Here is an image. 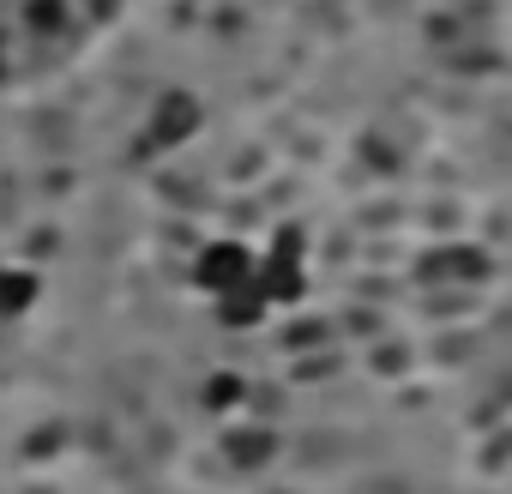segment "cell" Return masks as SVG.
Returning <instances> with one entry per match:
<instances>
[{
	"mask_svg": "<svg viewBox=\"0 0 512 494\" xmlns=\"http://www.w3.org/2000/svg\"><path fill=\"white\" fill-rule=\"evenodd\" d=\"M253 284L266 290L272 308L302 302V290H308V266H302V235H296V229H278V235H272V247H266L260 260H253Z\"/></svg>",
	"mask_w": 512,
	"mask_h": 494,
	"instance_id": "6da1fadb",
	"label": "cell"
},
{
	"mask_svg": "<svg viewBox=\"0 0 512 494\" xmlns=\"http://www.w3.org/2000/svg\"><path fill=\"white\" fill-rule=\"evenodd\" d=\"M253 247L247 241H205L199 247V260H193V284L217 302V296H229V290H241L247 278H253Z\"/></svg>",
	"mask_w": 512,
	"mask_h": 494,
	"instance_id": "7a4b0ae2",
	"label": "cell"
},
{
	"mask_svg": "<svg viewBox=\"0 0 512 494\" xmlns=\"http://www.w3.org/2000/svg\"><path fill=\"white\" fill-rule=\"evenodd\" d=\"M193 133H199V103H193L187 91H169V97L157 103L151 127H145V145H151V151H169V145H181V139H193Z\"/></svg>",
	"mask_w": 512,
	"mask_h": 494,
	"instance_id": "3957f363",
	"label": "cell"
},
{
	"mask_svg": "<svg viewBox=\"0 0 512 494\" xmlns=\"http://www.w3.org/2000/svg\"><path fill=\"white\" fill-rule=\"evenodd\" d=\"M272 314V302H266V290L260 284H241V290H229V296H217V326H229V332H241V326H260Z\"/></svg>",
	"mask_w": 512,
	"mask_h": 494,
	"instance_id": "277c9868",
	"label": "cell"
},
{
	"mask_svg": "<svg viewBox=\"0 0 512 494\" xmlns=\"http://www.w3.org/2000/svg\"><path fill=\"white\" fill-rule=\"evenodd\" d=\"M37 296H43L37 272H25V266H7V272H0V320L31 314V308H37Z\"/></svg>",
	"mask_w": 512,
	"mask_h": 494,
	"instance_id": "5b68a950",
	"label": "cell"
},
{
	"mask_svg": "<svg viewBox=\"0 0 512 494\" xmlns=\"http://www.w3.org/2000/svg\"><path fill=\"white\" fill-rule=\"evenodd\" d=\"M199 398H205V410H217V416H229L235 404H247V380H241V374H211Z\"/></svg>",
	"mask_w": 512,
	"mask_h": 494,
	"instance_id": "8992f818",
	"label": "cell"
}]
</instances>
